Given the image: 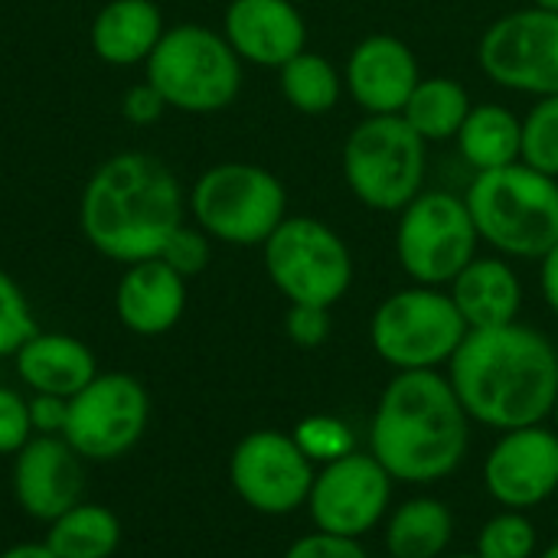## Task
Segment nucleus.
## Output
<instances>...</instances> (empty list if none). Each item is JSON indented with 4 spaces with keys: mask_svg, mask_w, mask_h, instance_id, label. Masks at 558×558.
Returning <instances> with one entry per match:
<instances>
[{
    "mask_svg": "<svg viewBox=\"0 0 558 558\" xmlns=\"http://www.w3.org/2000/svg\"><path fill=\"white\" fill-rule=\"evenodd\" d=\"M448 379L471 422L497 432L543 425L558 402V350L543 330L520 320L468 330Z\"/></svg>",
    "mask_w": 558,
    "mask_h": 558,
    "instance_id": "nucleus-1",
    "label": "nucleus"
},
{
    "mask_svg": "<svg viewBox=\"0 0 558 558\" xmlns=\"http://www.w3.org/2000/svg\"><path fill=\"white\" fill-rule=\"evenodd\" d=\"M471 445V415L438 369L396 373L369 425V454L402 484L454 474Z\"/></svg>",
    "mask_w": 558,
    "mask_h": 558,
    "instance_id": "nucleus-2",
    "label": "nucleus"
},
{
    "mask_svg": "<svg viewBox=\"0 0 558 558\" xmlns=\"http://www.w3.org/2000/svg\"><path fill=\"white\" fill-rule=\"evenodd\" d=\"M183 226V193L173 170L144 150L105 160L82 196V232L111 262L160 258Z\"/></svg>",
    "mask_w": 558,
    "mask_h": 558,
    "instance_id": "nucleus-3",
    "label": "nucleus"
},
{
    "mask_svg": "<svg viewBox=\"0 0 558 558\" xmlns=\"http://www.w3.org/2000/svg\"><path fill=\"white\" fill-rule=\"evenodd\" d=\"M464 203L477 226L481 245L504 258L539 262L558 245V180L523 160L474 173Z\"/></svg>",
    "mask_w": 558,
    "mask_h": 558,
    "instance_id": "nucleus-4",
    "label": "nucleus"
},
{
    "mask_svg": "<svg viewBox=\"0 0 558 558\" xmlns=\"http://www.w3.org/2000/svg\"><path fill=\"white\" fill-rule=\"evenodd\" d=\"M350 193L373 213H402L428 180V144L402 114H366L340 154Z\"/></svg>",
    "mask_w": 558,
    "mask_h": 558,
    "instance_id": "nucleus-5",
    "label": "nucleus"
},
{
    "mask_svg": "<svg viewBox=\"0 0 558 558\" xmlns=\"http://www.w3.org/2000/svg\"><path fill=\"white\" fill-rule=\"evenodd\" d=\"M147 82L167 108L186 114H213L229 108L242 92V59L229 39L199 23L163 29L147 56Z\"/></svg>",
    "mask_w": 558,
    "mask_h": 558,
    "instance_id": "nucleus-6",
    "label": "nucleus"
},
{
    "mask_svg": "<svg viewBox=\"0 0 558 558\" xmlns=\"http://www.w3.org/2000/svg\"><path fill=\"white\" fill-rule=\"evenodd\" d=\"M196 226L226 245H265L268 235L288 219L284 183L258 163H216L190 193Z\"/></svg>",
    "mask_w": 558,
    "mask_h": 558,
    "instance_id": "nucleus-7",
    "label": "nucleus"
},
{
    "mask_svg": "<svg viewBox=\"0 0 558 558\" xmlns=\"http://www.w3.org/2000/svg\"><path fill=\"white\" fill-rule=\"evenodd\" d=\"M464 337L468 324L448 288H402L389 294L369 320V343L396 373L448 366Z\"/></svg>",
    "mask_w": 558,
    "mask_h": 558,
    "instance_id": "nucleus-8",
    "label": "nucleus"
},
{
    "mask_svg": "<svg viewBox=\"0 0 558 558\" xmlns=\"http://www.w3.org/2000/svg\"><path fill=\"white\" fill-rule=\"evenodd\" d=\"M265 271L288 304L333 307L353 288V252L347 239L314 219L288 216L262 245Z\"/></svg>",
    "mask_w": 558,
    "mask_h": 558,
    "instance_id": "nucleus-9",
    "label": "nucleus"
},
{
    "mask_svg": "<svg viewBox=\"0 0 558 558\" xmlns=\"http://www.w3.org/2000/svg\"><path fill=\"white\" fill-rule=\"evenodd\" d=\"M481 255V235L464 196L422 190L396 222V258L412 284L448 288Z\"/></svg>",
    "mask_w": 558,
    "mask_h": 558,
    "instance_id": "nucleus-10",
    "label": "nucleus"
},
{
    "mask_svg": "<svg viewBox=\"0 0 558 558\" xmlns=\"http://www.w3.org/2000/svg\"><path fill=\"white\" fill-rule=\"evenodd\" d=\"M481 72L507 92L558 95V13L523 7L497 16L477 43Z\"/></svg>",
    "mask_w": 558,
    "mask_h": 558,
    "instance_id": "nucleus-11",
    "label": "nucleus"
},
{
    "mask_svg": "<svg viewBox=\"0 0 558 558\" xmlns=\"http://www.w3.org/2000/svg\"><path fill=\"white\" fill-rule=\"evenodd\" d=\"M150 418L147 389L128 373H98L69 399L62 438L85 461H114L131 451Z\"/></svg>",
    "mask_w": 558,
    "mask_h": 558,
    "instance_id": "nucleus-12",
    "label": "nucleus"
},
{
    "mask_svg": "<svg viewBox=\"0 0 558 558\" xmlns=\"http://www.w3.org/2000/svg\"><path fill=\"white\" fill-rule=\"evenodd\" d=\"M392 484L389 471L369 451L337 458L314 474L307 494L311 520L320 533L363 539L389 517Z\"/></svg>",
    "mask_w": 558,
    "mask_h": 558,
    "instance_id": "nucleus-13",
    "label": "nucleus"
},
{
    "mask_svg": "<svg viewBox=\"0 0 558 558\" xmlns=\"http://www.w3.org/2000/svg\"><path fill=\"white\" fill-rule=\"evenodd\" d=\"M314 464L284 432H252L245 435L229 461L232 490L245 507L265 517H288L298 507H307L314 484Z\"/></svg>",
    "mask_w": 558,
    "mask_h": 558,
    "instance_id": "nucleus-14",
    "label": "nucleus"
},
{
    "mask_svg": "<svg viewBox=\"0 0 558 558\" xmlns=\"http://www.w3.org/2000/svg\"><path fill=\"white\" fill-rule=\"evenodd\" d=\"M487 494L504 510H533L558 494V432L530 425L504 432L484 461Z\"/></svg>",
    "mask_w": 558,
    "mask_h": 558,
    "instance_id": "nucleus-15",
    "label": "nucleus"
},
{
    "mask_svg": "<svg viewBox=\"0 0 558 558\" xmlns=\"http://www.w3.org/2000/svg\"><path fill=\"white\" fill-rule=\"evenodd\" d=\"M418 82L422 65L415 49L392 33L363 36L343 65V85L363 114H402Z\"/></svg>",
    "mask_w": 558,
    "mask_h": 558,
    "instance_id": "nucleus-16",
    "label": "nucleus"
},
{
    "mask_svg": "<svg viewBox=\"0 0 558 558\" xmlns=\"http://www.w3.org/2000/svg\"><path fill=\"white\" fill-rule=\"evenodd\" d=\"M13 497L39 523H52L82 504V458L62 435L29 438L13 461Z\"/></svg>",
    "mask_w": 558,
    "mask_h": 558,
    "instance_id": "nucleus-17",
    "label": "nucleus"
},
{
    "mask_svg": "<svg viewBox=\"0 0 558 558\" xmlns=\"http://www.w3.org/2000/svg\"><path fill=\"white\" fill-rule=\"evenodd\" d=\"M222 36L242 62L281 69L307 49V20L298 0H229Z\"/></svg>",
    "mask_w": 558,
    "mask_h": 558,
    "instance_id": "nucleus-18",
    "label": "nucleus"
},
{
    "mask_svg": "<svg viewBox=\"0 0 558 558\" xmlns=\"http://www.w3.org/2000/svg\"><path fill=\"white\" fill-rule=\"evenodd\" d=\"M114 311L131 333L160 337L173 330L186 311V278L160 258L134 262L118 281Z\"/></svg>",
    "mask_w": 558,
    "mask_h": 558,
    "instance_id": "nucleus-19",
    "label": "nucleus"
},
{
    "mask_svg": "<svg viewBox=\"0 0 558 558\" xmlns=\"http://www.w3.org/2000/svg\"><path fill=\"white\" fill-rule=\"evenodd\" d=\"M448 294L464 317L468 330H490L520 320L523 307V281L510 258L504 255H477L464 265V271L448 284Z\"/></svg>",
    "mask_w": 558,
    "mask_h": 558,
    "instance_id": "nucleus-20",
    "label": "nucleus"
},
{
    "mask_svg": "<svg viewBox=\"0 0 558 558\" xmlns=\"http://www.w3.org/2000/svg\"><path fill=\"white\" fill-rule=\"evenodd\" d=\"M13 360L20 379L36 396L72 399L98 376L92 350L69 333H36L16 350Z\"/></svg>",
    "mask_w": 558,
    "mask_h": 558,
    "instance_id": "nucleus-21",
    "label": "nucleus"
},
{
    "mask_svg": "<svg viewBox=\"0 0 558 558\" xmlns=\"http://www.w3.org/2000/svg\"><path fill=\"white\" fill-rule=\"evenodd\" d=\"M163 36V16L154 0H111L92 23V49L108 65L147 62Z\"/></svg>",
    "mask_w": 558,
    "mask_h": 558,
    "instance_id": "nucleus-22",
    "label": "nucleus"
},
{
    "mask_svg": "<svg viewBox=\"0 0 558 558\" xmlns=\"http://www.w3.org/2000/svg\"><path fill=\"white\" fill-rule=\"evenodd\" d=\"M520 141H523V118L497 101H481L471 108L468 121L461 124L454 144L461 160L474 173L500 170L520 160Z\"/></svg>",
    "mask_w": 558,
    "mask_h": 558,
    "instance_id": "nucleus-23",
    "label": "nucleus"
},
{
    "mask_svg": "<svg viewBox=\"0 0 558 558\" xmlns=\"http://www.w3.org/2000/svg\"><path fill=\"white\" fill-rule=\"evenodd\" d=\"M451 536L454 517L438 497H412L386 523V549L392 558H441Z\"/></svg>",
    "mask_w": 558,
    "mask_h": 558,
    "instance_id": "nucleus-24",
    "label": "nucleus"
},
{
    "mask_svg": "<svg viewBox=\"0 0 558 558\" xmlns=\"http://www.w3.org/2000/svg\"><path fill=\"white\" fill-rule=\"evenodd\" d=\"M474 101L471 92L451 78V75H422L415 92L409 95L402 118L412 124V131L425 144H445L454 141L461 124L468 121Z\"/></svg>",
    "mask_w": 558,
    "mask_h": 558,
    "instance_id": "nucleus-25",
    "label": "nucleus"
},
{
    "mask_svg": "<svg viewBox=\"0 0 558 558\" xmlns=\"http://www.w3.org/2000/svg\"><path fill=\"white\" fill-rule=\"evenodd\" d=\"M43 543L56 558H111L121 543V523L108 507L75 504L49 523Z\"/></svg>",
    "mask_w": 558,
    "mask_h": 558,
    "instance_id": "nucleus-26",
    "label": "nucleus"
},
{
    "mask_svg": "<svg viewBox=\"0 0 558 558\" xmlns=\"http://www.w3.org/2000/svg\"><path fill=\"white\" fill-rule=\"evenodd\" d=\"M278 85H281V95L284 101L301 111V114H311V118H320V114H330L347 85H343V72L320 52H298L294 59H288L281 69H278Z\"/></svg>",
    "mask_w": 558,
    "mask_h": 558,
    "instance_id": "nucleus-27",
    "label": "nucleus"
},
{
    "mask_svg": "<svg viewBox=\"0 0 558 558\" xmlns=\"http://www.w3.org/2000/svg\"><path fill=\"white\" fill-rule=\"evenodd\" d=\"M520 160L558 180V95L536 98L533 108L523 114Z\"/></svg>",
    "mask_w": 558,
    "mask_h": 558,
    "instance_id": "nucleus-28",
    "label": "nucleus"
},
{
    "mask_svg": "<svg viewBox=\"0 0 558 558\" xmlns=\"http://www.w3.org/2000/svg\"><path fill=\"white\" fill-rule=\"evenodd\" d=\"M539 533L533 520L520 510H504L494 520L484 523L477 536V556L481 558H533L536 556Z\"/></svg>",
    "mask_w": 558,
    "mask_h": 558,
    "instance_id": "nucleus-29",
    "label": "nucleus"
},
{
    "mask_svg": "<svg viewBox=\"0 0 558 558\" xmlns=\"http://www.w3.org/2000/svg\"><path fill=\"white\" fill-rule=\"evenodd\" d=\"M291 438L307 454V461L320 464V468L356 451V438H353L350 425L337 415H307L298 422Z\"/></svg>",
    "mask_w": 558,
    "mask_h": 558,
    "instance_id": "nucleus-30",
    "label": "nucleus"
},
{
    "mask_svg": "<svg viewBox=\"0 0 558 558\" xmlns=\"http://www.w3.org/2000/svg\"><path fill=\"white\" fill-rule=\"evenodd\" d=\"M36 333L39 330L20 284L0 268V356H16V350Z\"/></svg>",
    "mask_w": 558,
    "mask_h": 558,
    "instance_id": "nucleus-31",
    "label": "nucleus"
},
{
    "mask_svg": "<svg viewBox=\"0 0 558 558\" xmlns=\"http://www.w3.org/2000/svg\"><path fill=\"white\" fill-rule=\"evenodd\" d=\"M209 255H213V248H209V235H206L199 226H180V229L170 235V242L163 245L160 262H167L177 275L193 278V275L206 271Z\"/></svg>",
    "mask_w": 558,
    "mask_h": 558,
    "instance_id": "nucleus-32",
    "label": "nucleus"
},
{
    "mask_svg": "<svg viewBox=\"0 0 558 558\" xmlns=\"http://www.w3.org/2000/svg\"><path fill=\"white\" fill-rule=\"evenodd\" d=\"M284 333L294 347L314 350L330 337V311L314 304H291L284 314Z\"/></svg>",
    "mask_w": 558,
    "mask_h": 558,
    "instance_id": "nucleus-33",
    "label": "nucleus"
},
{
    "mask_svg": "<svg viewBox=\"0 0 558 558\" xmlns=\"http://www.w3.org/2000/svg\"><path fill=\"white\" fill-rule=\"evenodd\" d=\"M29 438V402H23L13 389H0V454H16Z\"/></svg>",
    "mask_w": 558,
    "mask_h": 558,
    "instance_id": "nucleus-34",
    "label": "nucleus"
},
{
    "mask_svg": "<svg viewBox=\"0 0 558 558\" xmlns=\"http://www.w3.org/2000/svg\"><path fill=\"white\" fill-rule=\"evenodd\" d=\"M281 558H369L360 539L350 536H333V533H307L301 539H294L288 546V553Z\"/></svg>",
    "mask_w": 558,
    "mask_h": 558,
    "instance_id": "nucleus-35",
    "label": "nucleus"
},
{
    "mask_svg": "<svg viewBox=\"0 0 558 558\" xmlns=\"http://www.w3.org/2000/svg\"><path fill=\"white\" fill-rule=\"evenodd\" d=\"M163 108H167V101L157 95V88H154L150 82L134 85V88L124 95V118L134 121V124H150V121H157V118L163 114Z\"/></svg>",
    "mask_w": 558,
    "mask_h": 558,
    "instance_id": "nucleus-36",
    "label": "nucleus"
},
{
    "mask_svg": "<svg viewBox=\"0 0 558 558\" xmlns=\"http://www.w3.org/2000/svg\"><path fill=\"white\" fill-rule=\"evenodd\" d=\"M65 415H69V399L36 396L29 402V422H33V432H39V435H62Z\"/></svg>",
    "mask_w": 558,
    "mask_h": 558,
    "instance_id": "nucleus-37",
    "label": "nucleus"
},
{
    "mask_svg": "<svg viewBox=\"0 0 558 558\" xmlns=\"http://www.w3.org/2000/svg\"><path fill=\"white\" fill-rule=\"evenodd\" d=\"M539 291H543L546 307L558 317V245H553L539 258Z\"/></svg>",
    "mask_w": 558,
    "mask_h": 558,
    "instance_id": "nucleus-38",
    "label": "nucleus"
},
{
    "mask_svg": "<svg viewBox=\"0 0 558 558\" xmlns=\"http://www.w3.org/2000/svg\"><path fill=\"white\" fill-rule=\"evenodd\" d=\"M0 558H56V556L49 553V546H46V543H23V546L7 549Z\"/></svg>",
    "mask_w": 558,
    "mask_h": 558,
    "instance_id": "nucleus-39",
    "label": "nucleus"
},
{
    "mask_svg": "<svg viewBox=\"0 0 558 558\" xmlns=\"http://www.w3.org/2000/svg\"><path fill=\"white\" fill-rule=\"evenodd\" d=\"M530 7H539V10H549V13H558V0H530Z\"/></svg>",
    "mask_w": 558,
    "mask_h": 558,
    "instance_id": "nucleus-40",
    "label": "nucleus"
},
{
    "mask_svg": "<svg viewBox=\"0 0 558 558\" xmlns=\"http://www.w3.org/2000/svg\"><path fill=\"white\" fill-rule=\"evenodd\" d=\"M539 558H558V543H553V546H549V549H546Z\"/></svg>",
    "mask_w": 558,
    "mask_h": 558,
    "instance_id": "nucleus-41",
    "label": "nucleus"
},
{
    "mask_svg": "<svg viewBox=\"0 0 558 558\" xmlns=\"http://www.w3.org/2000/svg\"><path fill=\"white\" fill-rule=\"evenodd\" d=\"M553 422H556V432H558V402H556V409H553Z\"/></svg>",
    "mask_w": 558,
    "mask_h": 558,
    "instance_id": "nucleus-42",
    "label": "nucleus"
},
{
    "mask_svg": "<svg viewBox=\"0 0 558 558\" xmlns=\"http://www.w3.org/2000/svg\"><path fill=\"white\" fill-rule=\"evenodd\" d=\"M451 558H481V556H477V553H474V556H451Z\"/></svg>",
    "mask_w": 558,
    "mask_h": 558,
    "instance_id": "nucleus-43",
    "label": "nucleus"
},
{
    "mask_svg": "<svg viewBox=\"0 0 558 558\" xmlns=\"http://www.w3.org/2000/svg\"><path fill=\"white\" fill-rule=\"evenodd\" d=\"M386 558H392V556H386Z\"/></svg>",
    "mask_w": 558,
    "mask_h": 558,
    "instance_id": "nucleus-44",
    "label": "nucleus"
}]
</instances>
